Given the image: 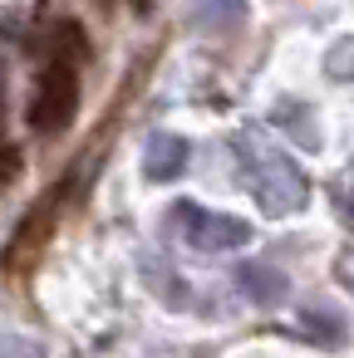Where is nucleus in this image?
<instances>
[{"mask_svg": "<svg viewBox=\"0 0 354 358\" xmlns=\"http://www.w3.org/2000/svg\"><path fill=\"white\" fill-rule=\"evenodd\" d=\"M74 113H79V59L50 55V64H45L40 79H35L25 123H30L40 138H55V133H64V128L74 123Z\"/></svg>", "mask_w": 354, "mask_h": 358, "instance_id": "obj_2", "label": "nucleus"}, {"mask_svg": "<svg viewBox=\"0 0 354 358\" xmlns=\"http://www.w3.org/2000/svg\"><path fill=\"white\" fill-rule=\"evenodd\" d=\"M300 324H305V334H310V338H325V343H339V338H344V319H339V314H329V309H320V314H315V309H305V314H300Z\"/></svg>", "mask_w": 354, "mask_h": 358, "instance_id": "obj_9", "label": "nucleus"}, {"mask_svg": "<svg viewBox=\"0 0 354 358\" xmlns=\"http://www.w3.org/2000/svg\"><path fill=\"white\" fill-rule=\"evenodd\" d=\"M172 231L192 245V250H207V255H222V250H236L251 241V226L241 216H226V211H207L197 201H177L172 206Z\"/></svg>", "mask_w": 354, "mask_h": 358, "instance_id": "obj_3", "label": "nucleus"}, {"mask_svg": "<svg viewBox=\"0 0 354 358\" xmlns=\"http://www.w3.org/2000/svg\"><path fill=\"white\" fill-rule=\"evenodd\" d=\"M187 157H192L187 138H177V133H153L148 148H143V172H148V182H172V177H182Z\"/></svg>", "mask_w": 354, "mask_h": 358, "instance_id": "obj_4", "label": "nucleus"}, {"mask_svg": "<svg viewBox=\"0 0 354 358\" xmlns=\"http://www.w3.org/2000/svg\"><path fill=\"white\" fill-rule=\"evenodd\" d=\"M231 152H236V172H241L246 192L261 201V211H271V216H290V211L305 206V196H310L305 172L295 167L290 152H280V148L271 143V133H266L261 123L236 128Z\"/></svg>", "mask_w": 354, "mask_h": 358, "instance_id": "obj_1", "label": "nucleus"}, {"mask_svg": "<svg viewBox=\"0 0 354 358\" xmlns=\"http://www.w3.org/2000/svg\"><path fill=\"white\" fill-rule=\"evenodd\" d=\"M236 285H241V294H246L251 304H261V309L280 304L285 289H290V280H285L275 265H261V260H246V265L236 270Z\"/></svg>", "mask_w": 354, "mask_h": 358, "instance_id": "obj_6", "label": "nucleus"}, {"mask_svg": "<svg viewBox=\"0 0 354 358\" xmlns=\"http://www.w3.org/2000/svg\"><path fill=\"white\" fill-rule=\"evenodd\" d=\"M50 226H55V196H50V201H40V206L15 226L11 250H6V265H11V270H20L25 260H35V255H40V245H45V236H50Z\"/></svg>", "mask_w": 354, "mask_h": 358, "instance_id": "obj_5", "label": "nucleus"}, {"mask_svg": "<svg viewBox=\"0 0 354 358\" xmlns=\"http://www.w3.org/2000/svg\"><path fill=\"white\" fill-rule=\"evenodd\" d=\"M290 118V138L300 143V148H320V133H315V118H310V108L305 103H275V123H285Z\"/></svg>", "mask_w": 354, "mask_h": 358, "instance_id": "obj_8", "label": "nucleus"}, {"mask_svg": "<svg viewBox=\"0 0 354 358\" xmlns=\"http://www.w3.org/2000/svg\"><path fill=\"white\" fill-rule=\"evenodd\" d=\"M344 221L354 226V196H344Z\"/></svg>", "mask_w": 354, "mask_h": 358, "instance_id": "obj_11", "label": "nucleus"}, {"mask_svg": "<svg viewBox=\"0 0 354 358\" xmlns=\"http://www.w3.org/2000/svg\"><path fill=\"white\" fill-rule=\"evenodd\" d=\"M325 69H329L334 79H349V74H354V40H339V45L329 50V59H325Z\"/></svg>", "mask_w": 354, "mask_h": 358, "instance_id": "obj_10", "label": "nucleus"}, {"mask_svg": "<svg viewBox=\"0 0 354 358\" xmlns=\"http://www.w3.org/2000/svg\"><path fill=\"white\" fill-rule=\"evenodd\" d=\"M197 30L207 35H231L246 25V0H197Z\"/></svg>", "mask_w": 354, "mask_h": 358, "instance_id": "obj_7", "label": "nucleus"}]
</instances>
